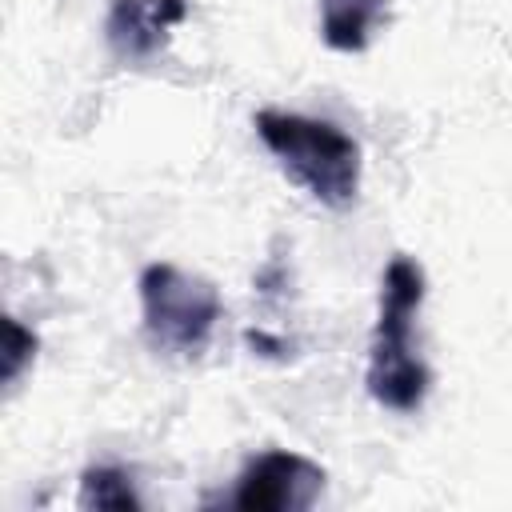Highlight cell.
Segmentation results:
<instances>
[{
	"label": "cell",
	"mask_w": 512,
	"mask_h": 512,
	"mask_svg": "<svg viewBox=\"0 0 512 512\" xmlns=\"http://www.w3.org/2000/svg\"><path fill=\"white\" fill-rule=\"evenodd\" d=\"M140 308H144V336L164 356H200L212 340L220 320V296L208 280L176 268V264H148L140 272Z\"/></svg>",
	"instance_id": "cell-3"
},
{
	"label": "cell",
	"mask_w": 512,
	"mask_h": 512,
	"mask_svg": "<svg viewBox=\"0 0 512 512\" xmlns=\"http://www.w3.org/2000/svg\"><path fill=\"white\" fill-rule=\"evenodd\" d=\"M424 300V272L412 256H392L380 276V316L368 356V392L392 412H416L428 396L432 372L416 348V308Z\"/></svg>",
	"instance_id": "cell-1"
},
{
	"label": "cell",
	"mask_w": 512,
	"mask_h": 512,
	"mask_svg": "<svg viewBox=\"0 0 512 512\" xmlns=\"http://www.w3.org/2000/svg\"><path fill=\"white\" fill-rule=\"evenodd\" d=\"M324 480V468L308 456L272 448L248 460V468L236 476V488L228 492V504L240 512H300L320 500Z\"/></svg>",
	"instance_id": "cell-4"
},
{
	"label": "cell",
	"mask_w": 512,
	"mask_h": 512,
	"mask_svg": "<svg viewBox=\"0 0 512 512\" xmlns=\"http://www.w3.org/2000/svg\"><path fill=\"white\" fill-rule=\"evenodd\" d=\"M36 352V336L32 332H24L12 316L4 320V384H12L16 376H20V368H24V360Z\"/></svg>",
	"instance_id": "cell-8"
},
{
	"label": "cell",
	"mask_w": 512,
	"mask_h": 512,
	"mask_svg": "<svg viewBox=\"0 0 512 512\" xmlns=\"http://www.w3.org/2000/svg\"><path fill=\"white\" fill-rule=\"evenodd\" d=\"M188 16V0H112L104 40L124 64H152L172 28Z\"/></svg>",
	"instance_id": "cell-5"
},
{
	"label": "cell",
	"mask_w": 512,
	"mask_h": 512,
	"mask_svg": "<svg viewBox=\"0 0 512 512\" xmlns=\"http://www.w3.org/2000/svg\"><path fill=\"white\" fill-rule=\"evenodd\" d=\"M80 504L84 508H140V496L132 488V472L124 468H112V464H100V468H88L84 480H80Z\"/></svg>",
	"instance_id": "cell-7"
},
{
	"label": "cell",
	"mask_w": 512,
	"mask_h": 512,
	"mask_svg": "<svg viewBox=\"0 0 512 512\" xmlns=\"http://www.w3.org/2000/svg\"><path fill=\"white\" fill-rule=\"evenodd\" d=\"M256 136L280 160V168L320 204L344 208L360 192V144L332 120L260 108Z\"/></svg>",
	"instance_id": "cell-2"
},
{
	"label": "cell",
	"mask_w": 512,
	"mask_h": 512,
	"mask_svg": "<svg viewBox=\"0 0 512 512\" xmlns=\"http://www.w3.org/2000/svg\"><path fill=\"white\" fill-rule=\"evenodd\" d=\"M388 0H320V36L336 52H360L380 28Z\"/></svg>",
	"instance_id": "cell-6"
}]
</instances>
